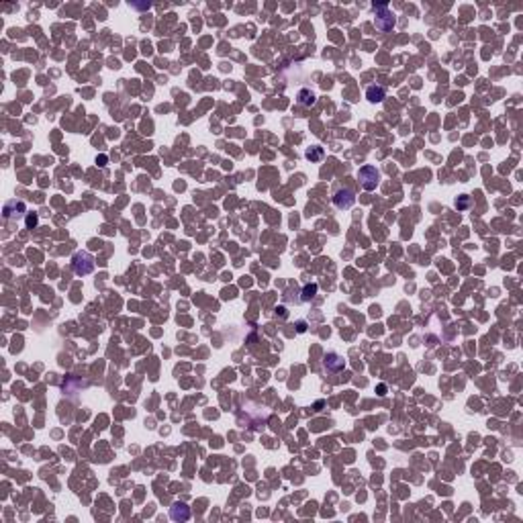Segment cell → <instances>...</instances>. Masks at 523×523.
<instances>
[{
  "label": "cell",
  "instance_id": "11",
  "mask_svg": "<svg viewBox=\"0 0 523 523\" xmlns=\"http://www.w3.org/2000/svg\"><path fill=\"white\" fill-rule=\"evenodd\" d=\"M321 153H323L321 147H315V151H311V149L307 151V158H309V160H319V158H321Z\"/></svg>",
  "mask_w": 523,
  "mask_h": 523
},
{
  "label": "cell",
  "instance_id": "12",
  "mask_svg": "<svg viewBox=\"0 0 523 523\" xmlns=\"http://www.w3.org/2000/svg\"><path fill=\"white\" fill-rule=\"evenodd\" d=\"M35 225H37V217H35V215H33V217H29V219H27V227H35Z\"/></svg>",
  "mask_w": 523,
  "mask_h": 523
},
{
  "label": "cell",
  "instance_id": "7",
  "mask_svg": "<svg viewBox=\"0 0 523 523\" xmlns=\"http://www.w3.org/2000/svg\"><path fill=\"white\" fill-rule=\"evenodd\" d=\"M384 88L382 86H370V88L366 90V98L370 100V102H382L384 100Z\"/></svg>",
  "mask_w": 523,
  "mask_h": 523
},
{
  "label": "cell",
  "instance_id": "8",
  "mask_svg": "<svg viewBox=\"0 0 523 523\" xmlns=\"http://www.w3.org/2000/svg\"><path fill=\"white\" fill-rule=\"evenodd\" d=\"M170 515H172V519H182V521H186L188 517H190V511H188V507L186 505H182V503H178V505H174L172 507V511H170Z\"/></svg>",
  "mask_w": 523,
  "mask_h": 523
},
{
  "label": "cell",
  "instance_id": "9",
  "mask_svg": "<svg viewBox=\"0 0 523 523\" xmlns=\"http://www.w3.org/2000/svg\"><path fill=\"white\" fill-rule=\"evenodd\" d=\"M298 104H305V106H311V104H315V92H311V90H307V88H303L301 92H298Z\"/></svg>",
  "mask_w": 523,
  "mask_h": 523
},
{
  "label": "cell",
  "instance_id": "2",
  "mask_svg": "<svg viewBox=\"0 0 523 523\" xmlns=\"http://www.w3.org/2000/svg\"><path fill=\"white\" fill-rule=\"evenodd\" d=\"M72 268H74V272L78 276L90 274L94 270V258L88 254V251H78V254L72 258Z\"/></svg>",
  "mask_w": 523,
  "mask_h": 523
},
{
  "label": "cell",
  "instance_id": "4",
  "mask_svg": "<svg viewBox=\"0 0 523 523\" xmlns=\"http://www.w3.org/2000/svg\"><path fill=\"white\" fill-rule=\"evenodd\" d=\"M27 212V207H25V202L21 200H11V202H6L4 209H2V215L4 219H16V217H23Z\"/></svg>",
  "mask_w": 523,
  "mask_h": 523
},
{
  "label": "cell",
  "instance_id": "3",
  "mask_svg": "<svg viewBox=\"0 0 523 523\" xmlns=\"http://www.w3.org/2000/svg\"><path fill=\"white\" fill-rule=\"evenodd\" d=\"M358 178H360L364 190H374L376 186H378V182H380V172L376 170L374 166H364V168H360V172H358Z\"/></svg>",
  "mask_w": 523,
  "mask_h": 523
},
{
  "label": "cell",
  "instance_id": "1",
  "mask_svg": "<svg viewBox=\"0 0 523 523\" xmlns=\"http://www.w3.org/2000/svg\"><path fill=\"white\" fill-rule=\"evenodd\" d=\"M374 13H376V18H374L376 29H380V31H391L394 27V15L391 13L389 4H374Z\"/></svg>",
  "mask_w": 523,
  "mask_h": 523
},
{
  "label": "cell",
  "instance_id": "10",
  "mask_svg": "<svg viewBox=\"0 0 523 523\" xmlns=\"http://www.w3.org/2000/svg\"><path fill=\"white\" fill-rule=\"evenodd\" d=\"M317 293V284H311V286H305V294H303V301H309V298H313Z\"/></svg>",
  "mask_w": 523,
  "mask_h": 523
},
{
  "label": "cell",
  "instance_id": "5",
  "mask_svg": "<svg viewBox=\"0 0 523 523\" xmlns=\"http://www.w3.org/2000/svg\"><path fill=\"white\" fill-rule=\"evenodd\" d=\"M354 192L352 190H337V195L333 196V202H335V207L337 209H350L354 205Z\"/></svg>",
  "mask_w": 523,
  "mask_h": 523
},
{
  "label": "cell",
  "instance_id": "6",
  "mask_svg": "<svg viewBox=\"0 0 523 523\" xmlns=\"http://www.w3.org/2000/svg\"><path fill=\"white\" fill-rule=\"evenodd\" d=\"M325 368L329 372H340L342 368L345 366V362H343V358L340 356V354H335V352H329L327 356H325Z\"/></svg>",
  "mask_w": 523,
  "mask_h": 523
}]
</instances>
